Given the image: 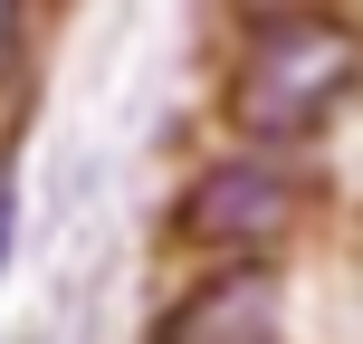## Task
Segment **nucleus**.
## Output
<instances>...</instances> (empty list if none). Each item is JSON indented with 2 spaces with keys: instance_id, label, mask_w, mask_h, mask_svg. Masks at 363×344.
Returning <instances> with one entry per match:
<instances>
[{
  "instance_id": "1",
  "label": "nucleus",
  "mask_w": 363,
  "mask_h": 344,
  "mask_svg": "<svg viewBox=\"0 0 363 344\" xmlns=\"http://www.w3.org/2000/svg\"><path fill=\"white\" fill-rule=\"evenodd\" d=\"M363 96V29L345 10H306V19H249L230 57V125L258 144H296L335 125Z\"/></svg>"
},
{
  "instance_id": "2",
  "label": "nucleus",
  "mask_w": 363,
  "mask_h": 344,
  "mask_svg": "<svg viewBox=\"0 0 363 344\" xmlns=\"http://www.w3.org/2000/svg\"><path fill=\"white\" fill-rule=\"evenodd\" d=\"M296 220H306V163H296V144L239 134L230 153L191 163V182H182L172 211H163V230H172V249L249 258V249H287Z\"/></svg>"
},
{
  "instance_id": "3",
  "label": "nucleus",
  "mask_w": 363,
  "mask_h": 344,
  "mask_svg": "<svg viewBox=\"0 0 363 344\" xmlns=\"http://www.w3.org/2000/svg\"><path fill=\"white\" fill-rule=\"evenodd\" d=\"M144 344H287V277H277V249L211 258V268L153 316Z\"/></svg>"
},
{
  "instance_id": "4",
  "label": "nucleus",
  "mask_w": 363,
  "mask_h": 344,
  "mask_svg": "<svg viewBox=\"0 0 363 344\" xmlns=\"http://www.w3.org/2000/svg\"><path fill=\"white\" fill-rule=\"evenodd\" d=\"M306 10H345V0H230L239 29H249V19H306Z\"/></svg>"
},
{
  "instance_id": "5",
  "label": "nucleus",
  "mask_w": 363,
  "mask_h": 344,
  "mask_svg": "<svg viewBox=\"0 0 363 344\" xmlns=\"http://www.w3.org/2000/svg\"><path fill=\"white\" fill-rule=\"evenodd\" d=\"M10 239H19V182L0 172V268H10Z\"/></svg>"
}]
</instances>
